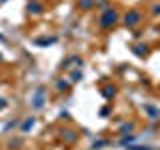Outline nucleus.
<instances>
[{"mask_svg": "<svg viewBox=\"0 0 160 150\" xmlns=\"http://www.w3.org/2000/svg\"><path fill=\"white\" fill-rule=\"evenodd\" d=\"M114 20H116V12H114V10H108L106 14L102 16V24H104V26H110Z\"/></svg>", "mask_w": 160, "mask_h": 150, "instance_id": "nucleus-1", "label": "nucleus"}, {"mask_svg": "<svg viewBox=\"0 0 160 150\" xmlns=\"http://www.w3.org/2000/svg\"><path fill=\"white\" fill-rule=\"evenodd\" d=\"M140 18V14L138 12H130V14H126V24H136V20Z\"/></svg>", "mask_w": 160, "mask_h": 150, "instance_id": "nucleus-2", "label": "nucleus"}]
</instances>
